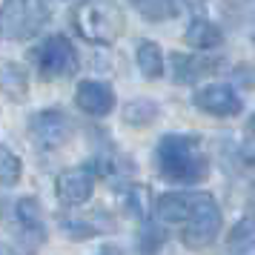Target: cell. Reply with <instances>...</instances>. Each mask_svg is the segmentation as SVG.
<instances>
[{
  "instance_id": "7",
  "label": "cell",
  "mask_w": 255,
  "mask_h": 255,
  "mask_svg": "<svg viewBox=\"0 0 255 255\" xmlns=\"http://www.w3.org/2000/svg\"><path fill=\"white\" fill-rule=\"evenodd\" d=\"M95 184H98V169L95 163H78V166H69L58 175L55 181V192H58V201L66 204V207H81L86 204L95 192Z\"/></svg>"
},
{
  "instance_id": "14",
  "label": "cell",
  "mask_w": 255,
  "mask_h": 255,
  "mask_svg": "<svg viewBox=\"0 0 255 255\" xmlns=\"http://www.w3.org/2000/svg\"><path fill=\"white\" fill-rule=\"evenodd\" d=\"M135 60H138V69L140 75L146 78V81H158V78H163V52L161 46L155 43V40H140L138 49H135Z\"/></svg>"
},
{
  "instance_id": "18",
  "label": "cell",
  "mask_w": 255,
  "mask_h": 255,
  "mask_svg": "<svg viewBox=\"0 0 255 255\" xmlns=\"http://www.w3.org/2000/svg\"><path fill=\"white\" fill-rule=\"evenodd\" d=\"M155 118H158V104L149 98H138L124 106V121L132 127H149Z\"/></svg>"
},
{
  "instance_id": "12",
  "label": "cell",
  "mask_w": 255,
  "mask_h": 255,
  "mask_svg": "<svg viewBox=\"0 0 255 255\" xmlns=\"http://www.w3.org/2000/svg\"><path fill=\"white\" fill-rule=\"evenodd\" d=\"M198 192L201 189H189V192H166L155 201V212L163 224H184L198 204Z\"/></svg>"
},
{
  "instance_id": "8",
  "label": "cell",
  "mask_w": 255,
  "mask_h": 255,
  "mask_svg": "<svg viewBox=\"0 0 255 255\" xmlns=\"http://www.w3.org/2000/svg\"><path fill=\"white\" fill-rule=\"evenodd\" d=\"M192 104L207 112V115H215V118H235L241 115L244 109V101L238 89L230 86V83H209V86H201L195 95H192Z\"/></svg>"
},
{
  "instance_id": "13",
  "label": "cell",
  "mask_w": 255,
  "mask_h": 255,
  "mask_svg": "<svg viewBox=\"0 0 255 255\" xmlns=\"http://www.w3.org/2000/svg\"><path fill=\"white\" fill-rule=\"evenodd\" d=\"M184 40L189 46L201 49V52H212V49L224 46V32H221L218 23H212L207 17H195L192 23L186 26V35Z\"/></svg>"
},
{
  "instance_id": "11",
  "label": "cell",
  "mask_w": 255,
  "mask_h": 255,
  "mask_svg": "<svg viewBox=\"0 0 255 255\" xmlns=\"http://www.w3.org/2000/svg\"><path fill=\"white\" fill-rule=\"evenodd\" d=\"M221 60L215 58H201V55H184V52H175L169 58V75L175 83H198L201 78H207L212 72H218Z\"/></svg>"
},
{
  "instance_id": "19",
  "label": "cell",
  "mask_w": 255,
  "mask_h": 255,
  "mask_svg": "<svg viewBox=\"0 0 255 255\" xmlns=\"http://www.w3.org/2000/svg\"><path fill=\"white\" fill-rule=\"evenodd\" d=\"M227 247H230V253H244V255L253 253V218H250V215H244V218L230 230Z\"/></svg>"
},
{
  "instance_id": "21",
  "label": "cell",
  "mask_w": 255,
  "mask_h": 255,
  "mask_svg": "<svg viewBox=\"0 0 255 255\" xmlns=\"http://www.w3.org/2000/svg\"><path fill=\"white\" fill-rule=\"evenodd\" d=\"M60 230L72 241H86V238H95V235L106 232L98 221H81V218H60Z\"/></svg>"
},
{
  "instance_id": "4",
  "label": "cell",
  "mask_w": 255,
  "mask_h": 255,
  "mask_svg": "<svg viewBox=\"0 0 255 255\" xmlns=\"http://www.w3.org/2000/svg\"><path fill=\"white\" fill-rule=\"evenodd\" d=\"M224 218H221V207L218 201L209 195V192H198V204L192 209V215L184 221V230H181V241L189 250H207L212 247V241L218 238Z\"/></svg>"
},
{
  "instance_id": "23",
  "label": "cell",
  "mask_w": 255,
  "mask_h": 255,
  "mask_svg": "<svg viewBox=\"0 0 255 255\" xmlns=\"http://www.w3.org/2000/svg\"><path fill=\"white\" fill-rule=\"evenodd\" d=\"M0 255H17V253H14L12 247H6V244H0Z\"/></svg>"
},
{
  "instance_id": "22",
  "label": "cell",
  "mask_w": 255,
  "mask_h": 255,
  "mask_svg": "<svg viewBox=\"0 0 255 255\" xmlns=\"http://www.w3.org/2000/svg\"><path fill=\"white\" fill-rule=\"evenodd\" d=\"M20 172H23L20 158L6 143H0V186H14L20 181Z\"/></svg>"
},
{
  "instance_id": "20",
  "label": "cell",
  "mask_w": 255,
  "mask_h": 255,
  "mask_svg": "<svg viewBox=\"0 0 255 255\" xmlns=\"http://www.w3.org/2000/svg\"><path fill=\"white\" fill-rule=\"evenodd\" d=\"M166 244V230L161 224H152V221H143V227L138 232V247L140 255H155Z\"/></svg>"
},
{
  "instance_id": "2",
  "label": "cell",
  "mask_w": 255,
  "mask_h": 255,
  "mask_svg": "<svg viewBox=\"0 0 255 255\" xmlns=\"http://www.w3.org/2000/svg\"><path fill=\"white\" fill-rule=\"evenodd\" d=\"M72 20L78 35L95 46H112L127 29V17L118 0H81Z\"/></svg>"
},
{
  "instance_id": "17",
  "label": "cell",
  "mask_w": 255,
  "mask_h": 255,
  "mask_svg": "<svg viewBox=\"0 0 255 255\" xmlns=\"http://www.w3.org/2000/svg\"><path fill=\"white\" fill-rule=\"evenodd\" d=\"M135 6V12L143 14L149 23H161L178 14V3L175 0H129Z\"/></svg>"
},
{
  "instance_id": "24",
  "label": "cell",
  "mask_w": 255,
  "mask_h": 255,
  "mask_svg": "<svg viewBox=\"0 0 255 255\" xmlns=\"http://www.w3.org/2000/svg\"><path fill=\"white\" fill-rule=\"evenodd\" d=\"M98 255H121V253H118V250H101Z\"/></svg>"
},
{
  "instance_id": "5",
  "label": "cell",
  "mask_w": 255,
  "mask_h": 255,
  "mask_svg": "<svg viewBox=\"0 0 255 255\" xmlns=\"http://www.w3.org/2000/svg\"><path fill=\"white\" fill-rule=\"evenodd\" d=\"M35 63L43 81H63L78 69V52L66 35H52L37 46Z\"/></svg>"
},
{
  "instance_id": "6",
  "label": "cell",
  "mask_w": 255,
  "mask_h": 255,
  "mask_svg": "<svg viewBox=\"0 0 255 255\" xmlns=\"http://www.w3.org/2000/svg\"><path fill=\"white\" fill-rule=\"evenodd\" d=\"M29 135L35 140L37 149L43 152H55L60 146H66L75 135V124L63 109H40L29 118Z\"/></svg>"
},
{
  "instance_id": "10",
  "label": "cell",
  "mask_w": 255,
  "mask_h": 255,
  "mask_svg": "<svg viewBox=\"0 0 255 255\" xmlns=\"http://www.w3.org/2000/svg\"><path fill=\"white\" fill-rule=\"evenodd\" d=\"M14 221L23 232L29 250H35L37 244L46 238V224H43V209H40V201L35 195H26L14 204Z\"/></svg>"
},
{
  "instance_id": "16",
  "label": "cell",
  "mask_w": 255,
  "mask_h": 255,
  "mask_svg": "<svg viewBox=\"0 0 255 255\" xmlns=\"http://www.w3.org/2000/svg\"><path fill=\"white\" fill-rule=\"evenodd\" d=\"M124 207H127L129 215L146 221L149 207H152V192L143 184H127L124 186Z\"/></svg>"
},
{
  "instance_id": "3",
  "label": "cell",
  "mask_w": 255,
  "mask_h": 255,
  "mask_svg": "<svg viewBox=\"0 0 255 255\" xmlns=\"http://www.w3.org/2000/svg\"><path fill=\"white\" fill-rule=\"evenodd\" d=\"M49 20V9L43 0H3L0 6V37L26 40L35 37Z\"/></svg>"
},
{
  "instance_id": "9",
  "label": "cell",
  "mask_w": 255,
  "mask_h": 255,
  "mask_svg": "<svg viewBox=\"0 0 255 255\" xmlns=\"http://www.w3.org/2000/svg\"><path fill=\"white\" fill-rule=\"evenodd\" d=\"M75 106L81 109L83 115L106 118L112 109H115V92H112L109 83L86 78V81H81L78 89H75Z\"/></svg>"
},
{
  "instance_id": "1",
  "label": "cell",
  "mask_w": 255,
  "mask_h": 255,
  "mask_svg": "<svg viewBox=\"0 0 255 255\" xmlns=\"http://www.w3.org/2000/svg\"><path fill=\"white\" fill-rule=\"evenodd\" d=\"M155 169L161 178L172 181V184H201L209 175V158L201 149V138L198 135H181V132H169L158 140L155 146Z\"/></svg>"
},
{
  "instance_id": "15",
  "label": "cell",
  "mask_w": 255,
  "mask_h": 255,
  "mask_svg": "<svg viewBox=\"0 0 255 255\" xmlns=\"http://www.w3.org/2000/svg\"><path fill=\"white\" fill-rule=\"evenodd\" d=\"M0 86H3V92L9 95L14 104H23L29 98V75L17 63H6L0 69Z\"/></svg>"
}]
</instances>
